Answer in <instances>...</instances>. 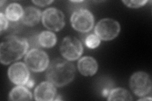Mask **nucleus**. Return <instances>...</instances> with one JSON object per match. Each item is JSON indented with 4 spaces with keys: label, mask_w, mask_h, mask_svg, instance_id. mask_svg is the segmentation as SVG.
Here are the masks:
<instances>
[{
    "label": "nucleus",
    "mask_w": 152,
    "mask_h": 101,
    "mask_svg": "<svg viewBox=\"0 0 152 101\" xmlns=\"http://www.w3.org/2000/svg\"><path fill=\"white\" fill-rule=\"evenodd\" d=\"M75 75V68L72 62L61 58L52 60L46 72V80L58 87L72 81Z\"/></svg>",
    "instance_id": "obj_1"
},
{
    "label": "nucleus",
    "mask_w": 152,
    "mask_h": 101,
    "mask_svg": "<svg viewBox=\"0 0 152 101\" xmlns=\"http://www.w3.org/2000/svg\"><path fill=\"white\" fill-rule=\"evenodd\" d=\"M28 43L25 38L16 36L6 37L0 46V61L4 65L20 60L28 49Z\"/></svg>",
    "instance_id": "obj_2"
},
{
    "label": "nucleus",
    "mask_w": 152,
    "mask_h": 101,
    "mask_svg": "<svg viewBox=\"0 0 152 101\" xmlns=\"http://www.w3.org/2000/svg\"><path fill=\"white\" fill-rule=\"evenodd\" d=\"M70 23L75 30L82 33H86L93 28L94 18L93 13L88 9L80 8L72 14Z\"/></svg>",
    "instance_id": "obj_3"
},
{
    "label": "nucleus",
    "mask_w": 152,
    "mask_h": 101,
    "mask_svg": "<svg viewBox=\"0 0 152 101\" xmlns=\"http://www.w3.org/2000/svg\"><path fill=\"white\" fill-rule=\"evenodd\" d=\"M129 87L135 95L142 97L151 92L152 83L150 75L145 71H137L129 79Z\"/></svg>",
    "instance_id": "obj_4"
},
{
    "label": "nucleus",
    "mask_w": 152,
    "mask_h": 101,
    "mask_svg": "<svg viewBox=\"0 0 152 101\" xmlns=\"http://www.w3.org/2000/svg\"><path fill=\"white\" fill-rule=\"evenodd\" d=\"M28 69L34 72H42L47 69L50 64L49 57L46 52L39 49H32L24 59Z\"/></svg>",
    "instance_id": "obj_5"
},
{
    "label": "nucleus",
    "mask_w": 152,
    "mask_h": 101,
    "mask_svg": "<svg viewBox=\"0 0 152 101\" xmlns=\"http://www.w3.org/2000/svg\"><path fill=\"white\" fill-rule=\"evenodd\" d=\"M121 31V25L112 18H103L99 20L94 28V33L103 41H111L117 37Z\"/></svg>",
    "instance_id": "obj_6"
},
{
    "label": "nucleus",
    "mask_w": 152,
    "mask_h": 101,
    "mask_svg": "<svg viewBox=\"0 0 152 101\" xmlns=\"http://www.w3.org/2000/svg\"><path fill=\"white\" fill-rule=\"evenodd\" d=\"M61 54L69 61H75L81 56L83 46L81 42L72 36L65 37L60 46Z\"/></svg>",
    "instance_id": "obj_7"
},
{
    "label": "nucleus",
    "mask_w": 152,
    "mask_h": 101,
    "mask_svg": "<svg viewBox=\"0 0 152 101\" xmlns=\"http://www.w3.org/2000/svg\"><path fill=\"white\" fill-rule=\"evenodd\" d=\"M42 23L50 31L58 32L65 26L64 13L56 8H48L42 13Z\"/></svg>",
    "instance_id": "obj_8"
},
{
    "label": "nucleus",
    "mask_w": 152,
    "mask_h": 101,
    "mask_svg": "<svg viewBox=\"0 0 152 101\" xmlns=\"http://www.w3.org/2000/svg\"><path fill=\"white\" fill-rule=\"evenodd\" d=\"M8 75L12 82L18 85H26L30 79L29 69L22 62H15L10 66Z\"/></svg>",
    "instance_id": "obj_9"
},
{
    "label": "nucleus",
    "mask_w": 152,
    "mask_h": 101,
    "mask_svg": "<svg viewBox=\"0 0 152 101\" xmlns=\"http://www.w3.org/2000/svg\"><path fill=\"white\" fill-rule=\"evenodd\" d=\"M56 95L55 86L48 81L39 84L34 90V99L37 101L53 100Z\"/></svg>",
    "instance_id": "obj_10"
},
{
    "label": "nucleus",
    "mask_w": 152,
    "mask_h": 101,
    "mask_svg": "<svg viewBox=\"0 0 152 101\" xmlns=\"http://www.w3.org/2000/svg\"><path fill=\"white\" fill-rule=\"evenodd\" d=\"M98 62L91 56H84L77 62L79 71L83 76H91L94 75L98 71Z\"/></svg>",
    "instance_id": "obj_11"
},
{
    "label": "nucleus",
    "mask_w": 152,
    "mask_h": 101,
    "mask_svg": "<svg viewBox=\"0 0 152 101\" xmlns=\"http://www.w3.org/2000/svg\"><path fill=\"white\" fill-rule=\"evenodd\" d=\"M42 17L41 12L38 8L34 7H28L23 9L22 22L25 25L33 27L39 22Z\"/></svg>",
    "instance_id": "obj_12"
},
{
    "label": "nucleus",
    "mask_w": 152,
    "mask_h": 101,
    "mask_svg": "<svg viewBox=\"0 0 152 101\" xmlns=\"http://www.w3.org/2000/svg\"><path fill=\"white\" fill-rule=\"evenodd\" d=\"M9 99L11 100H31L32 93L26 86L18 85L14 87L9 94Z\"/></svg>",
    "instance_id": "obj_13"
},
{
    "label": "nucleus",
    "mask_w": 152,
    "mask_h": 101,
    "mask_svg": "<svg viewBox=\"0 0 152 101\" xmlns=\"http://www.w3.org/2000/svg\"><path fill=\"white\" fill-rule=\"evenodd\" d=\"M23 9L20 4L13 3L10 4L6 8L5 16L8 20L17 22L22 18Z\"/></svg>",
    "instance_id": "obj_14"
},
{
    "label": "nucleus",
    "mask_w": 152,
    "mask_h": 101,
    "mask_svg": "<svg viewBox=\"0 0 152 101\" xmlns=\"http://www.w3.org/2000/svg\"><path fill=\"white\" fill-rule=\"evenodd\" d=\"M57 41L56 35L51 31H43L38 36V42L43 47L51 48L55 46Z\"/></svg>",
    "instance_id": "obj_15"
},
{
    "label": "nucleus",
    "mask_w": 152,
    "mask_h": 101,
    "mask_svg": "<svg viewBox=\"0 0 152 101\" xmlns=\"http://www.w3.org/2000/svg\"><path fill=\"white\" fill-rule=\"evenodd\" d=\"M108 100H132L129 92L124 88H116L112 90L108 95Z\"/></svg>",
    "instance_id": "obj_16"
},
{
    "label": "nucleus",
    "mask_w": 152,
    "mask_h": 101,
    "mask_svg": "<svg viewBox=\"0 0 152 101\" xmlns=\"http://www.w3.org/2000/svg\"><path fill=\"white\" fill-rule=\"evenodd\" d=\"M101 39L96 34H89L85 39V44L90 49H95L100 44Z\"/></svg>",
    "instance_id": "obj_17"
},
{
    "label": "nucleus",
    "mask_w": 152,
    "mask_h": 101,
    "mask_svg": "<svg viewBox=\"0 0 152 101\" xmlns=\"http://www.w3.org/2000/svg\"><path fill=\"white\" fill-rule=\"evenodd\" d=\"M122 2L128 7L137 8L144 6L146 3H148V1H146V0L145 1H125V0H124Z\"/></svg>",
    "instance_id": "obj_18"
},
{
    "label": "nucleus",
    "mask_w": 152,
    "mask_h": 101,
    "mask_svg": "<svg viewBox=\"0 0 152 101\" xmlns=\"http://www.w3.org/2000/svg\"><path fill=\"white\" fill-rule=\"evenodd\" d=\"M0 22H1V33H2L4 31L7 30L8 27V19L2 12L0 13Z\"/></svg>",
    "instance_id": "obj_19"
},
{
    "label": "nucleus",
    "mask_w": 152,
    "mask_h": 101,
    "mask_svg": "<svg viewBox=\"0 0 152 101\" xmlns=\"http://www.w3.org/2000/svg\"><path fill=\"white\" fill-rule=\"evenodd\" d=\"M53 1H32V3H34L35 4L39 7H45L47 5H49L50 4L52 3Z\"/></svg>",
    "instance_id": "obj_20"
},
{
    "label": "nucleus",
    "mask_w": 152,
    "mask_h": 101,
    "mask_svg": "<svg viewBox=\"0 0 152 101\" xmlns=\"http://www.w3.org/2000/svg\"><path fill=\"white\" fill-rule=\"evenodd\" d=\"M34 81L32 80V79H29L28 80V81L27 82V84H26L27 85V86H28V88H32L33 86L34 85Z\"/></svg>",
    "instance_id": "obj_21"
},
{
    "label": "nucleus",
    "mask_w": 152,
    "mask_h": 101,
    "mask_svg": "<svg viewBox=\"0 0 152 101\" xmlns=\"http://www.w3.org/2000/svg\"><path fill=\"white\" fill-rule=\"evenodd\" d=\"M152 99L151 97H145V98H141L139 99V101H144V100H151Z\"/></svg>",
    "instance_id": "obj_22"
},
{
    "label": "nucleus",
    "mask_w": 152,
    "mask_h": 101,
    "mask_svg": "<svg viewBox=\"0 0 152 101\" xmlns=\"http://www.w3.org/2000/svg\"><path fill=\"white\" fill-rule=\"evenodd\" d=\"M6 3V1H1V2H0V6L2 7L3 5V3Z\"/></svg>",
    "instance_id": "obj_23"
}]
</instances>
